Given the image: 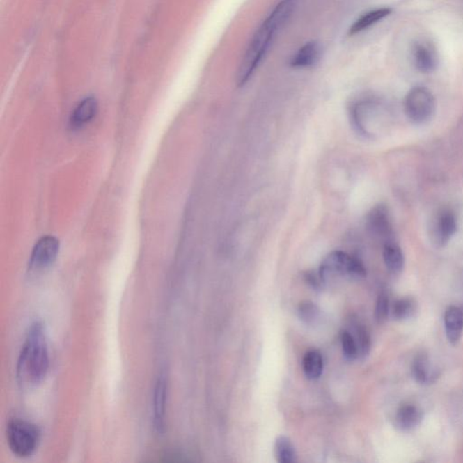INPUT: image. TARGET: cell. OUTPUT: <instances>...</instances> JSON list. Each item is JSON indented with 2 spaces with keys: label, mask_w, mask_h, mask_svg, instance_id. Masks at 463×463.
<instances>
[{
  "label": "cell",
  "mask_w": 463,
  "mask_h": 463,
  "mask_svg": "<svg viewBox=\"0 0 463 463\" xmlns=\"http://www.w3.org/2000/svg\"><path fill=\"white\" fill-rule=\"evenodd\" d=\"M422 420V411L413 405H402L395 417L396 425L402 431H411V430L416 428Z\"/></svg>",
  "instance_id": "5bb4252c"
},
{
  "label": "cell",
  "mask_w": 463,
  "mask_h": 463,
  "mask_svg": "<svg viewBox=\"0 0 463 463\" xmlns=\"http://www.w3.org/2000/svg\"><path fill=\"white\" fill-rule=\"evenodd\" d=\"M320 308H317L316 304L308 301L301 302V304H299L298 308L299 319L302 322L308 324V325H313V324L316 323L320 317Z\"/></svg>",
  "instance_id": "44dd1931"
},
{
  "label": "cell",
  "mask_w": 463,
  "mask_h": 463,
  "mask_svg": "<svg viewBox=\"0 0 463 463\" xmlns=\"http://www.w3.org/2000/svg\"><path fill=\"white\" fill-rule=\"evenodd\" d=\"M413 60L417 70L423 74L434 72L438 65L437 51L431 44L417 42L413 47Z\"/></svg>",
  "instance_id": "9c48e42d"
},
{
  "label": "cell",
  "mask_w": 463,
  "mask_h": 463,
  "mask_svg": "<svg viewBox=\"0 0 463 463\" xmlns=\"http://www.w3.org/2000/svg\"><path fill=\"white\" fill-rule=\"evenodd\" d=\"M299 0H281L260 25L248 44L237 71L238 86H244L252 77L271 47L278 30L288 19Z\"/></svg>",
  "instance_id": "6da1fadb"
},
{
  "label": "cell",
  "mask_w": 463,
  "mask_h": 463,
  "mask_svg": "<svg viewBox=\"0 0 463 463\" xmlns=\"http://www.w3.org/2000/svg\"><path fill=\"white\" fill-rule=\"evenodd\" d=\"M342 350L347 360H355L359 356L358 344L352 333L344 331L341 336Z\"/></svg>",
  "instance_id": "7402d4cb"
},
{
  "label": "cell",
  "mask_w": 463,
  "mask_h": 463,
  "mask_svg": "<svg viewBox=\"0 0 463 463\" xmlns=\"http://www.w3.org/2000/svg\"><path fill=\"white\" fill-rule=\"evenodd\" d=\"M275 456L281 463H292L296 462V450L288 437H280L275 441Z\"/></svg>",
  "instance_id": "d6986e66"
},
{
  "label": "cell",
  "mask_w": 463,
  "mask_h": 463,
  "mask_svg": "<svg viewBox=\"0 0 463 463\" xmlns=\"http://www.w3.org/2000/svg\"><path fill=\"white\" fill-rule=\"evenodd\" d=\"M392 13V9L389 8H381L374 9V10L368 11L367 13L362 15L358 19L353 23V25L350 27L349 35L354 36L359 34V33L364 31V30L369 29V27L374 26L375 24L379 22L386 17H389Z\"/></svg>",
  "instance_id": "9a60e30c"
},
{
  "label": "cell",
  "mask_w": 463,
  "mask_h": 463,
  "mask_svg": "<svg viewBox=\"0 0 463 463\" xmlns=\"http://www.w3.org/2000/svg\"><path fill=\"white\" fill-rule=\"evenodd\" d=\"M434 96L425 87H414L405 99V111L414 123L427 122L434 114Z\"/></svg>",
  "instance_id": "5b68a950"
},
{
  "label": "cell",
  "mask_w": 463,
  "mask_h": 463,
  "mask_svg": "<svg viewBox=\"0 0 463 463\" xmlns=\"http://www.w3.org/2000/svg\"><path fill=\"white\" fill-rule=\"evenodd\" d=\"M457 231V221L455 214L450 211L441 212L437 223V242L444 245L455 235Z\"/></svg>",
  "instance_id": "2e32d148"
},
{
  "label": "cell",
  "mask_w": 463,
  "mask_h": 463,
  "mask_svg": "<svg viewBox=\"0 0 463 463\" xmlns=\"http://www.w3.org/2000/svg\"><path fill=\"white\" fill-rule=\"evenodd\" d=\"M417 311L416 299L409 297L402 298L393 304L392 315L396 320H405L413 317Z\"/></svg>",
  "instance_id": "ffe728a7"
},
{
  "label": "cell",
  "mask_w": 463,
  "mask_h": 463,
  "mask_svg": "<svg viewBox=\"0 0 463 463\" xmlns=\"http://www.w3.org/2000/svg\"><path fill=\"white\" fill-rule=\"evenodd\" d=\"M322 54V47L316 41L308 42L293 54L290 65L293 68H308L316 65Z\"/></svg>",
  "instance_id": "7c38bea8"
},
{
  "label": "cell",
  "mask_w": 463,
  "mask_h": 463,
  "mask_svg": "<svg viewBox=\"0 0 463 463\" xmlns=\"http://www.w3.org/2000/svg\"><path fill=\"white\" fill-rule=\"evenodd\" d=\"M383 257L386 268L393 274H398L404 268V254H402L400 247L393 244L392 242L386 244Z\"/></svg>",
  "instance_id": "e0dca14e"
},
{
  "label": "cell",
  "mask_w": 463,
  "mask_h": 463,
  "mask_svg": "<svg viewBox=\"0 0 463 463\" xmlns=\"http://www.w3.org/2000/svg\"><path fill=\"white\" fill-rule=\"evenodd\" d=\"M389 299L386 293H381L378 296L376 308H375V317L378 323H384L389 315Z\"/></svg>",
  "instance_id": "603a6c76"
},
{
  "label": "cell",
  "mask_w": 463,
  "mask_h": 463,
  "mask_svg": "<svg viewBox=\"0 0 463 463\" xmlns=\"http://www.w3.org/2000/svg\"><path fill=\"white\" fill-rule=\"evenodd\" d=\"M7 439L11 452L20 458H26L38 449L40 431L32 423L15 418L9 421Z\"/></svg>",
  "instance_id": "3957f363"
},
{
  "label": "cell",
  "mask_w": 463,
  "mask_h": 463,
  "mask_svg": "<svg viewBox=\"0 0 463 463\" xmlns=\"http://www.w3.org/2000/svg\"><path fill=\"white\" fill-rule=\"evenodd\" d=\"M49 356L43 323L36 322L30 327L17 363V378L20 384L36 386L47 377Z\"/></svg>",
  "instance_id": "7a4b0ae2"
},
{
  "label": "cell",
  "mask_w": 463,
  "mask_h": 463,
  "mask_svg": "<svg viewBox=\"0 0 463 463\" xmlns=\"http://www.w3.org/2000/svg\"><path fill=\"white\" fill-rule=\"evenodd\" d=\"M355 338L356 344H358L359 356L368 355L369 350H370V337L365 328L361 326L356 327L355 329Z\"/></svg>",
  "instance_id": "cb8c5ba5"
},
{
  "label": "cell",
  "mask_w": 463,
  "mask_h": 463,
  "mask_svg": "<svg viewBox=\"0 0 463 463\" xmlns=\"http://www.w3.org/2000/svg\"><path fill=\"white\" fill-rule=\"evenodd\" d=\"M98 111V104L93 97H88L79 104L71 114L70 126L72 129L83 128L92 122Z\"/></svg>",
  "instance_id": "8fae6325"
},
{
  "label": "cell",
  "mask_w": 463,
  "mask_h": 463,
  "mask_svg": "<svg viewBox=\"0 0 463 463\" xmlns=\"http://www.w3.org/2000/svg\"><path fill=\"white\" fill-rule=\"evenodd\" d=\"M411 374L416 382L422 385H431L438 379L440 370L432 364L426 354H419L411 365Z\"/></svg>",
  "instance_id": "30bf717a"
},
{
  "label": "cell",
  "mask_w": 463,
  "mask_h": 463,
  "mask_svg": "<svg viewBox=\"0 0 463 463\" xmlns=\"http://www.w3.org/2000/svg\"><path fill=\"white\" fill-rule=\"evenodd\" d=\"M302 368H304L305 376L308 379L316 380L320 378L323 372L322 354L317 350L308 351L302 359Z\"/></svg>",
  "instance_id": "ac0fdd59"
},
{
  "label": "cell",
  "mask_w": 463,
  "mask_h": 463,
  "mask_svg": "<svg viewBox=\"0 0 463 463\" xmlns=\"http://www.w3.org/2000/svg\"><path fill=\"white\" fill-rule=\"evenodd\" d=\"M319 272L325 283L338 277L360 279L367 274L364 265L359 258L342 251L329 253L323 260Z\"/></svg>",
  "instance_id": "277c9868"
},
{
  "label": "cell",
  "mask_w": 463,
  "mask_h": 463,
  "mask_svg": "<svg viewBox=\"0 0 463 463\" xmlns=\"http://www.w3.org/2000/svg\"><path fill=\"white\" fill-rule=\"evenodd\" d=\"M59 252V241L54 236L39 239L30 257V269L42 271L52 265Z\"/></svg>",
  "instance_id": "8992f818"
},
{
  "label": "cell",
  "mask_w": 463,
  "mask_h": 463,
  "mask_svg": "<svg viewBox=\"0 0 463 463\" xmlns=\"http://www.w3.org/2000/svg\"><path fill=\"white\" fill-rule=\"evenodd\" d=\"M305 280L310 284L314 289L320 290L322 288L325 281L322 279V275L320 272L308 271L305 274Z\"/></svg>",
  "instance_id": "d4e9b609"
},
{
  "label": "cell",
  "mask_w": 463,
  "mask_h": 463,
  "mask_svg": "<svg viewBox=\"0 0 463 463\" xmlns=\"http://www.w3.org/2000/svg\"><path fill=\"white\" fill-rule=\"evenodd\" d=\"M166 393L168 384L165 375L162 374L157 381L153 399L154 428L159 434L165 431Z\"/></svg>",
  "instance_id": "52a82bcc"
},
{
  "label": "cell",
  "mask_w": 463,
  "mask_h": 463,
  "mask_svg": "<svg viewBox=\"0 0 463 463\" xmlns=\"http://www.w3.org/2000/svg\"><path fill=\"white\" fill-rule=\"evenodd\" d=\"M367 228L372 235L379 239H389L392 233L389 213L385 205H379L369 212Z\"/></svg>",
  "instance_id": "ba28073f"
},
{
  "label": "cell",
  "mask_w": 463,
  "mask_h": 463,
  "mask_svg": "<svg viewBox=\"0 0 463 463\" xmlns=\"http://www.w3.org/2000/svg\"><path fill=\"white\" fill-rule=\"evenodd\" d=\"M444 324L448 340L456 345L461 340L463 331V311L461 308L450 306L444 315Z\"/></svg>",
  "instance_id": "4fadbf2b"
}]
</instances>
